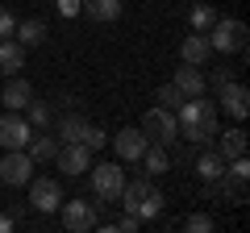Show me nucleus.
Instances as JSON below:
<instances>
[{"mask_svg":"<svg viewBox=\"0 0 250 233\" xmlns=\"http://www.w3.org/2000/svg\"><path fill=\"white\" fill-rule=\"evenodd\" d=\"M179 137H188L192 146H205L208 137H217V104H208L205 96H188L175 108Z\"/></svg>","mask_w":250,"mask_h":233,"instance_id":"nucleus-1","label":"nucleus"},{"mask_svg":"<svg viewBox=\"0 0 250 233\" xmlns=\"http://www.w3.org/2000/svg\"><path fill=\"white\" fill-rule=\"evenodd\" d=\"M205 38H208V46H213V54H242L246 50V25H242L238 17H217Z\"/></svg>","mask_w":250,"mask_h":233,"instance_id":"nucleus-2","label":"nucleus"},{"mask_svg":"<svg viewBox=\"0 0 250 233\" xmlns=\"http://www.w3.org/2000/svg\"><path fill=\"white\" fill-rule=\"evenodd\" d=\"M146 134V142L150 146H171L179 137V125H175V113H171V108H150V113L142 116V125H138Z\"/></svg>","mask_w":250,"mask_h":233,"instance_id":"nucleus-3","label":"nucleus"},{"mask_svg":"<svg viewBox=\"0 0 250 233\" xmlns=\"http://www.w3.org/2000/svg\"><path fill=\"white\" fill-rule=\"evenodd\" d=\"M29 137H34V125H29L21 113L4 108V113H0V146H4V150H25Z\"/></svg>","mask_w":250,"mask_h":233,"instance_id":"nucleus-4","label":"nucleus"},{"mask_svg":"<svg viewBox=\"0 0 250 233\" xmlns=\"http://www.w3.org/2000/svg\"><path fill=\"white\" fill-rule=\"evenodd\" d=\"M54 162H59L62 175L80 179V175H88V167H92V150L83 142H62L59 150H54Z\"/></svg>","mask_w":250,"mask_h":233,"instance_id":"nucleus-5","label":"nucleus"},{"mask_svg":"<svg viewBox=\"0 0 250 233\" xmlns=\"http://www.w3.org/2000/svg\"><path fill=\"white\" fill-rule=\"evenodd\" d=\"M88 171H92V192H96L100 200H117L121 196L125 171L117 167V162H96V167H88Z\"/></svg>","mask_w":250,"mask_h":233,"instance_id":"nucleus-6","label":"nucleus"},{"mask_svg":"<svg viewBox=\"0 0 250 233\" xmlns=\"http://www.w3.org/2000/svg\"><path fill=\"white\" fill-rule=\"evenodd\" d=\"M62 225L71 233H88V229H96V221H100V213H96V204L92 200H62Z\"/></svg>","mask_w":250,"mask_h":233,"instance_id":"nucleus-7","label":"nucleus"},{"mask_svg":"<svg viewBox=\"0 0 250 233\" xmlns=\"http://www.w3.org/2000/svg\"><path fill=\"white\" fill-rule=\"evenodd\" d=\"M0 179L9 183V188H25V183L34 179V158H29L25 150H9L0 158Z\"/></svg>","mask_w":250,"mask_h":233,"instance_id":"nucleus-8","label":"nucleus"},{"mask_svg":"<svg viewBox=\"0 0 250 233\" xmlns=\"http://www.w3.org/2000/svg\"><path fill=\"white\" fill-rule=\"evenodd\" d=\"M29 204L38 208V213H59L62 208V188L59 179H29Z\"/></svg>","mask_w":250,"mask_h":233,"instance_id":"nucleus-9","label":"nucleus"},{"mask_svg":"<svg viewBox=\"0 0 250 233\" xmlns=\"http://www.w3.org/2000/svg\"><path fill=\"white\" fill-rule=\"evenodd\" d=\"M217 104H225V113H229V116L246 121V116H250V92L242 88L238 79H225L221 88H217Z\"/></svg>","mask_w":250,"mask_h":233,"instance_id":"nucleus-10","label":"nucleus"},{"mask_svg":"<svg viewBox=\"0 0 250 233\" xmlns=\"http://www.w3.org/2000/svg\"><path fill=\"white\" fill-rule=\"evenodd\" d=\"M146 146H150V142H146V134H142V129H129V125H125L121 134L113 137L117 158H125V162H138V158L146 154Z\"/></svg>","mask_w":250,"mask_h":233,"instance_id":"nucleus-11","label":"nucleus"},{"mask_svg":"<svg viewBox=\"0 0 250 233\" xmlns=\"http://www.w3.org/2000/svg\"><path fill=\"white\" fill-rule=\"evenodd\" d=\"M0 100H4V108H13V113H25V104L34 100V83L21 79V75H9V83H4V92H0Z\"/></svg>","mask_w":250,"mask_h":233,"instance_id":"nucleus-12","label":"nucleus"},{"mask_svg":"<svg viewBox=\"0 0 250 233\" xmlns=\"http://www.w3.org/2000/svg\"><path fill=\"white\" fill-rule=\"evenodd\" d=\"M0 71L4 75H21L25 71V46L17 38H0Z\"/></svg>","mask_w":250,"mask_h":233,"instance_id":"nucleus-13","label":"nucleus"},{"mask_svg":"<svg viewBox=\"0 0 250 233\" xmlns=\"http://www.w3.org/2000/svg\"><path fill=\"white\" fill-rule=\"evenodd\" d=\"M208 54H213V46H208L205 34H188L184 42H179V58H184V63H192V67H205Z\"/></svg>","mask_w":250,"mask_h":233,"instance_id":"nucleus-14","label":"nucleus"},{"mask_svg":"<svg viewBox=\"0 0 250 233\" xmlns=\"http://www.w3.org/2000/svg\"><path fill=\"white\" fill-rule=\"evenodd\" d=\"M171 83H175V88L184 92V96H205V88H208V79L200 75V67H192V63H184V67H179Z\"/></svg>","mask_w":250,"mask_h":233,"instance_id":"nucleus-15","label":"nucleus"},{"mask_svg":"<svg viewBox=\"0 0 250 233\" xmlns=\"http://www.w3.org/2000/svg\"><path fill=\"white\" fill-rule=\"evenodd\" d=\"M80 13H88L92 21H104L108 25V21H117L125 13V4L121 0H80Z\"/></svg>","mask_w":250,"mask_h":233,"instance_id":"nucleus-16","label":"nucleus"},{"mask_svg":"<svg viewBox=\"0 0 250 233\" xmlns=\"http://www.w3.org/2000/svg\"><path fill=\"white\" fill-rule=\"evenodd\" d=\"M150 192H154V188H150V175H142V179H129V183H125L117 200H121V208H125V213H134V208L142 204V200L150 196Z\"/></svg>","mask_w":250,"mask_h":233,"instance_id":"nucleus-17","label":"nucleus"},{"mask_svg":"<svg viewBox=\"0 0 250 233\" xmlns=\"http://www.w3.org/2000/svg\"><path fill=\"white\" fill-rule=\"evenodd\" d=\"M13 38H17V42L25 46V50H34V46H42V42H46V21H38V17H29V21H17Z\"/></svg>","mask_w":250,"mask_h":233,"instance_id":"nucleus-18","label":"nucleus"},{"mask_svg":"<svg viewBox=\"0 0 250 233\" xmlns=\"http://www.w3.org/2000/svg\"><path fill=\"white\" fill-rule=\"evenodd\" d=\"M192 171H196V179L213 183V179H221V175H225V158H221L217 150H205V154L196 158V167H192Z\"/></svg>","mask_w":250,"mask_h":233,"instance_id":"nucleus-19","label":"nucleus"},{"mask_svg":"<svg viewBox=\"0 0 250 233\" xmlns=\"http://www.w3.org/2000/svg\"><path fill=\"white\" fill-rule=\"evenodd\" d=\"M217 154H221L225 162L242 158V154H246V129H225V137L217 142Z\"/></svg>","mask_w":250,"mask_h":233,"instance_id":"nucleus-20","label":"nucleus"},{"mask_svg":"<svg viewBox=\"0 0 250 233\" xmlns=\"http://www.w3.org/2000/svg\"><path fill=\"white\" fill-rule=\"evenodd\" d=\"M217 17H221V13H217L213 4H192V9H188V25H192V34H208Z\"/></svg>","mask_w":250,"mask_h":233,"instance_id":"nucleus-21","label":"nucleus"},{"mask_svg":"<svg viewBox=\"0 0 250 233\" xmlns=\"http://www.w3.org/2000/svg\"><path fill=\"white\" fill-rule=\"evenodd\" d=\"M138 162L146 167V175H163V171L171 167V154H167V146H146V154Z\"/></svg>","mask_w":250,"mask_h":233,"instance_id":"nucleus-22","label":"nucleus"},{"mask_svg":"<svg viewBox=\"0 0 250 233\" xmlns=\"http://www.w3.org/2000/svg\"><path fill=\"white\" fill-rule=\"evenodd\" d=\"M54 150H59V142H54V137H29V146H25V154L34 162H54Z\"/></svg>","mask_w":250,"mask_h":233,"instance_id":"nucleus-23","label":"nucleus"},{"mask_svg":"<svg viewBox=\"0 0 250 233\" xmlns=\"http://www.w3.org/2000/svg\"><path fill=\"white\" fill-rule=\"evenodd\" d=\"M25 121H29L34 129H46V125L54 121V108L46 104V100H29V104H25Z\"/></svg>","mask_w":250,"mask_h":233,"instance_id":"nucleus-24","label":"nucleus"},{"mask_svg":"<svg viewBox=\"0 0 250 233\" xmlns=\"http://www.w3.org/2000/svg\"><path fill=\"white\" fill-rule=\"evenodd\" d=\"M83 129H88V121H83L80 113H71V116L59 121V137L62 142H83Z\"/></svg>","mask_w":250,"mask_h":233,"instance_id":"nucleus-25","label":"nucleus"},{"mask_svg":"<svg viewBox=\"0 0 250 233\" xmlns=\"http://www.w3.org/2000/svg\"><path fill=\"white\" fill-rule=\"evenodd\" d=\"M159 213H163V196H159V192H150V196H146L142 204L134 208V216H138V221H154Z\"/></svg>","mask_w":250,"mask_h":233,"instance_id":"nucleus-26","label":"nucleus"},{"mask_svg":"<svg viewBox=\"0 0 250 233\" xmlns=\"http://www.w3.org/2000/svg\"><path fill=\"white\" fill-rule=\"evenodd\" d=\"M184 100H188V96L175 88V83H163V88H159V104H163V108H179Z\"/></svg>","mask_w":250,"mask_h":233,"instance_id":"nucleus-27","label":"nucleus"},{"mask_svg":"<svg viewBox=\"0 0 250 233\" xmlns=\"http://www.w3.org/2000/svg\"><path fill=\"white\" fill-rule=\"evenodd\" d=\"M184 229L188 233H208V229H213V216H208V213H188Z\"/></svg>","mask_w":250,"mask_h":233,"instance_id":"nucleus-28","label":"nucleus"},{"mask_svg":"<svg viewBox=\"0 0 250 233\" xmlns=\"http://www.w3.org/2000/svg\"><path fill=\"white\" fill-rule=\"evenodd\" d=\"M104 142H108V137H104V129H96V125H88V129H83V146H88V150H100Z\"/></svg>","mask_w":250,"mask_h":233,"instance_id":"nucleus-29","label":"nucleus"},{"mask_svg":"<svg viewBox=\"0 0 250 233\" xmlns=\"http://www.w3.org/2000/svg\"><path fill=\"white\" fill-rule=\"evenodd\" d=\"M13 29H17V17L0 4V38H13Z\"/></svg>","mask_w":250,"mask_h":233,"instance_id":"nucleus-30","label":"nucleus"},{"mask_svg":"<svg viewBox=\"0 0 250 233\" xmlns=\"http://www.w3.org/2000/svg\"><path fill=\"white\" fill-rule=\"evenodd\" d=\"M113 229H121V233H138V229H142V221H138L134 213H125L121 221H113Z\"/></svg>","mask_w":250,"mask_h":233,"instance_id":"nucleus-31","label":"nucleus"},{"mask_svg":"<svg viewBox=\"0 0 250 233\" xmlns=\"http://www.w3.org/2000/svg\"><path fill=\"white\" fill-rule=\"evenodd\" d=\"M59 13L62 17H75V13H80V0H59Z\"/></svg>","mask_w":250,"mask_h":233,"instance_id":"nucleus-32","label":"nucleus"},{"mask_svg":"<svg viewBox=\"0 0 250 233\" xmlns=\"http://www.w3.org/2000/svg\"><path fill=\"white\" fill-rule=\"evenodd\" d=\"M13 229H17V216H13V213H0V233H13Z\"/></svg>","mask_w":250,"mask_h":233,"instance_id":"nucleus-33","label":"nucleus"}]
</instances>
